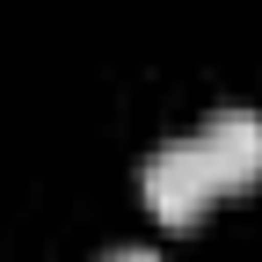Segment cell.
Wrapping results in <instances>:
<instances>
[{
	"instance_id": "cell-1",
	"label": "cell",
	"mask_w": 262,
	"mask_h": 262,
	"mask_svg": "<svg viewBox=\"0 0 262 262\" xmlns=\"http://www.w3.org/2000/svg\"><path fill=\"white\" fill-rule=\"evenodd\" d=\"M139 189H146V204H153V219H160V226H196V219L211 211V196H226V189H219V175H211V160H204V146H196V131L146 153Z\"/></svg>"
},
{
	"instance_id": "cell-2",
	"label": "cell",
	"mask_w": 262,
	"mask_h": 262,
	"mask_svg": "<svg viewBox=\"0 0 262 262\" xmlns=\"http://www.w3.org/2000/svg\"><path fill=\"white\" fill-rule=\"evenodd\" d=\"M196 146H204L219 189H255L262 182V110H211L196 124Z\"/></svg>"
},
{
	"instance_id": "cell-3",
	"label": "cell",
	"mask_w": 262,
	"mask_h": 262,
	"mask_svg": "<svg viewBox=\"0 0 262 262\" xmlns=\"http://www.w3.org/2000/svg\"><path fill=\"white\" fill-rule=\"evenodd\" d=\"M102 262H160V255H153V248H110Z\"/></svg>"
}]
</instances>
